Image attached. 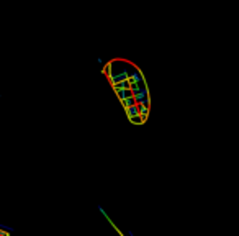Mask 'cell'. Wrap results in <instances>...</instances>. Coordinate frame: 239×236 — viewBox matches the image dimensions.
<instances>
[{
    "mask_svg": "<svg viewBox=\"0 0 239 236\" xmlns=\"http://www.w3.org/2000/svg\"><path fill=\"white\" fill-rule=\"evenodd\" d=\"M126 115L128 118H133V117H139V108H138V105H131V107H128L126 108Z\"/></svg>",
    "mask_w": 239,
    "mask_h": 236,
    "instance_id": "2",
    "label": "cell"
},
{
    "mask_svg": "<svg viewBox=\"0 0 239 236\" xmlns=\"http://www.w3.org/2000/svg\"><path fill=\"white\" fill-rule=\"evenodd\" d=\"M128 236H134V234H133V233H131V231H129V233H128Z\"/></svg>",
    "mask_w": 239,
    "mask_h": 236,
    "instance_id": "4",
    "label": "cell"
},
{
    "mask_svg": "<svg viewBox=\"0 0 239 236\" xmlns=\"http://www.w3.org/2000/svg\"><path fill=\"white\" fill-rule=\"evenodd\" d=\"M129 82L131 84H144V77H143V74H141V71L138 69L136 66H134V71L131 74H129Z\"/></svg>",
    "mask_w": 239,
    "mask_h": 236,
    "instance_id": "1",
    "label": "cell"
},
{
    "mask_svg": "<svg viewBox=\"0 0 239 236\" xmlns=\"http://www.w3.org/2000/svg\"><path fill=\"white\" fill-rule=\"evenodd\" d=\"M123 105H125V108H128V107H131V105H134L136 102H134V98H133V95L131 97H126L125 100H123V102H121Z\"/></svg>",
    "mask_w": 239,
    "mask_h": 236,
    "instance_id": "3",
    "label": "cell"
}]
</instances>
